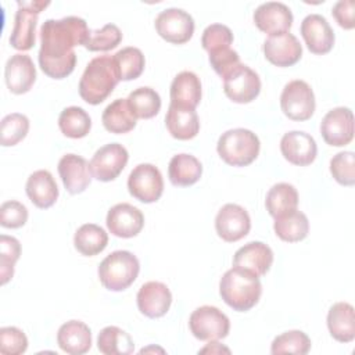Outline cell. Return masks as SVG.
<instances>
[{
	"label": "cell",
	"mask_w": 355,
	"mask_h": 355,
	"mask_svg": "<svg viewBox=\"0 0 355 355\" xmlns=\"http://www.w3.org/2000/svg\"><path fill=\"white\" fill-rule=\"evenodd\" d=\"M83 18L68 15L60 19H46L40 26L39 67L53 79H64L76 65L75 46L83 44L89 35Z\"/></svg>",
	"instance_id": "cell-1"
},
{
	"label": "cell",
	"mask_w": 355,
	"mask_h": 355,
	"mask_svg": "<svg viewBox=\"0 0 355 355\" xmlns=\"http://www.w3.org/2000/svg\"><path fill=\"white\" fill-rule=\"evenodd\" d=\"M119 82V73L112 55H97L86 65L79 80V96L87 104L103 103Z\"/></svg>",
	"instance_id": "cell-2"
},
{
	"label": "cell",
	"mask_w": 355,
	"mask_h": 355,
	"mask_svg": "<svg viewBox=\"0 0 355 355\" xmlns=\"http://www.w3.org/2000/svg\"><path fill=\"white\" fill-rule=\"evenodd\" d=\"M219 294L230 308L237 312H245L258 304L262 284L252 272L233 266L220 277Z\"/></svg>",
	"instance_id": "cell-3"
},
{
	"label": "cell",
	"mask_w": 355,
	"mask_h": 355,
	"mask_svg": "<svg viewBox=\"0 0 355 355\" xmlns=\"http://www.w3.org/2000/svg\"><path fill=\"white\" fill-rule=\"evenodd\" d=\"M261 141L258 136L244 128L229 129L220 135L216 143L219 157L232 166H247L259 154Z\"/></svg>",
	"instance_id": "cell-4"
},
{
	"label": "cell",
	"mask_w": 355,
	"mask_h": 355,
	"mask_svg": "<svg viewBox=\"0 0 355 355\" xmlns=\"http://www.w3.org/2000/svg\"><path fill=\"white\" fill-rule=\"evenodd\" d=\"M140 272L137 257L126 250H116L98 265L97 273L101 284L111 291H123L136 280Z\"/></svg>",
	"instance_id": "cell-5"
},
{
	"label": "cell",
	"mask_w": 355,
	"mask_h": 355,
	"mask_svg": "<svg viewBox=\"0 0 355 355\" xmlns=\"http://www.w3.org/2000/svg\"><path fill=\"white\" fill-rule=\"evenodd\" d=\"M49 4L50 1H17L18 10L10 35L11 47L19 51H28L35 46L37 17Z\"/></svg>",
	"instance_id": "cell-6"
},
{
	"label": "cell",
	"mask_w": 355,
	"mask_h": 355,
	"mask_svg": "<svg viewBox=\"0 0 355 355\" xmlns=\"http://www.w3.org/2000/svg\"><path fill=\"white\" fill-rule=\"evenodd\" d=\"M280 107L283 114L293 121L309 119L316 107L312 87L301 79L290 80L280 94Z\"/></svg>",
	"instance_id": "cell-7"
},
{
	"label": "cell",
	"mask_w": 355,
	"mask_h": 355,
	"mask_svg": "<svg viewBox=\"0 0 355 355\" xmlns=\"http://www.w3.org/2000/svg\"><path fill=\"white\" fill-rule=\"evenodd\" d=\"M191 334L201 341L225 338L230 330L229 318L216 306L202 305L194 309L189 318Z\"/></svg>",
	"instance_id": "cell-8"
},
{
	"label": "cell",
	"mask_w": 355,
	"mask_h": 355,
	"mask_svg": "<svg viewBox=\"0 0 355 355\" xmlns=\"http://www.w3.org/2000/svg\"><path fill=\"white\" fill-rule=\"evenodd\" d=\"M155 31L166 42L173 44H183L189 42L194 33V19L183 8L169 7L155 18Z\"/></svg>",
	"instance_id": "cell-9"
},
{
	"label": "cell",
	"mask_w": 355,
	"mask_h": 355,
	"mask_svg": "<svg viewBox=\"0 0 355 355\" xmlns=\"http://www.w3.org/2000/svg\"><path fill=\"white\" fill-rule=\"evenodd\" d=\"M128 190L130 196L141 202L158 201L164 191L161 171L153 164L136 165L128 176Z\"/></svg>",
	"instance_id": "cell-10"
},
{
	"label": "cell",
	"mask_w": 355,
	"mask_h": 355,
	"mask_svg": "<svg viewBox=\"0 0 355 355\" xmlns=\"http://www.w3.org/2000/svg\"><path fill=\"white\" fill-rule=\"evenodd\" d=\"M129 159L128 150L119 143H108L100 147L90 159L93 178L100 182H111L119 176Z\"/></svg>",
	"instance_id": "cell-11"
},
{
	"label": "cell",
	"mask_w": 355,
	"mask_h": 355,
	"mask_svg": "<svg viewBox=\"0 0 355 355\" xmlns=\"http://www.w3.org/2000/svg\"><path fill=\"white\" fill-rule=\"evenodd\" d=\"M223 92L233 103H251L261 92L259 75L241 62L223 79Z\"/></svg>",
	"instance_id": "cell-12"
},
{
	"label": "cell",
	"mask_w": 355,
	"mask_h": 355,
	"mask_svg": "<svg viewBox=\"0 0 355 355\" xmlns=\"http://www.w3.org/2000/svg\"><path fill=\"white\" fill-rule=\"evenodd\" d=\"M320 133L329 146L343 147L354 137V114L348 107L330 110L320 122Z\"/></svg>",
	"instance_id": "cell-13"
},
{
	"label": "cell",
	"mask_w": 355,
	"mask_h": 355,
	"mask_svg": "<svg viewBox=\"0 0 355 355\" xmlns=\"http://www.w3.org/2000/svg\"><path fill=\"white\" fill-rule=\"evenodd\" d=\"M215 229L222 240L234 243L248 234L251 229V218L241 205L229 202L218 211Z\"/></svg>",
	"instance_id": "cell-14"
},
{
	"label": "cell",
	"mask_w": 355,
	"mask_h": 355,
	"mask_svg": "<svg viewBox=\"0 0 355 355\" xmlns=\"http://www.w3.org/2000/svg\"><path fill=\"white\" fill-rule=\"evenodd\" d=\"M105 223L111 234L130 239L141 232L144 226V215L137 207L129 202H119L108 209Z\"/></svg>",
	"instance_id": "cell-15"
},
{
	"label": "cell",
	"mask_w": 355,
	"mask_h": 355,
	"mask_svg": "<svg viewBox=\"0 0 355 355\" xmlns=\"http://www.w3.org/2000/svg\"><path fill=\"white\" fill-rule=\"evenodd\" d=\"M262 49L265 58L276 67H291L297 64L302 55L300 40L290 32L268 36Z\"/></svg>",
	"instance_id": "cell-16"
},
{
	"label": "cell",
	"mask_w": 355,
	"mask_h": 355,
	"mask_svg": "<svg viewBox=\"0 0 355 355\" xmlns=\"http://www.w3.org/2000/svg\"><path fill=\"white\" fill-rule=\"evenodd\" d=\"M301 35L311 53L326 54L334 46V31L320 14H308L301 22Z\"/></svg>",
	"instance_id": "cell-17"
},
{
	"label": "cell",
	"mask_w": 355,
	"mask_h": 355,
	"mask_svg": "<svg viewBox=\"0 0 355 355\" xmlns=\"http://www.w3.org/2000/svg\"><path fill=\"white\" fill-rule=\"evenodd\" d=\"M280 151L290 164L306 166L315 161L318 146L309 133L302 130H290L284 133L280 140Z\"/></svg>",
	"instance_id": "cell-18"
},
{
	"label": "cell",
	"mask_w": 355,
	"mask_h": 355,
	"mask_svg": "<svg viewBox=\"0 0 355 355\" xmlns=\"http://www.w3.org/2000/svg\"><path fill=\"white\" fill-rule=\"evenodd\" d=\"M254 24L262 32L270 35L288 32L293 25V12L282 1H266L259 4L254 11Z\"/></svg>",
	"instance_id": "cell-19"
},
{
	"label": "cell",
	"mask_w": 355,
	"mask_h": 355,
	"mask_svg": "<svg viewBox=\"0 0 355 355\" xmlns=\"http://www.w3.org/2000/svg\"><path fill=\"white\" fill-rule=\"evenodd\" d=\"M58 175L62 180L64 187L71 194H79L86 190L92 182L90 162L78 154H65L60 158Z\"/></svg>",
	"instance_id": "cell-20"
},
{
	"label": "cell",
	"mask_w": 355,
	"mask_h": 355,
	"mask_svg": "<svg viewBox=\"0 0 355 355\" xmlns=\"http://www.w3.org/2000/svg\"><path fill=\"white\" fill-rule=\"evenodd\" d=\"M139 311L151 319L164 316L172 304L171 290L165 283L161 282H147L141 284L136 295Z\"/></svg>",
	"instance_id": "cell-21"
},
{
	"label": "cell",
	"mask_w": 355,
	"mask_h": 355,
	"mask_svg": "<svg viewBox=\"0 0 355 355\" xmlns=\"http://www.w3.org/2000/svg\"><path fill=\"white\" fill-rule=\"evenodd\" d=\"M4 79L8 90L14 94L29 92L36 80V67L28 54L11 55L4 67Z\"/></svg>",
	"instance_id": "cell-22"
},
{
	"label": "cell",
	"mask_w": 355,
	"mask_h": 355,
	"mask_svg": "<svg viewBox=\"0 0 355 355\" xmlns=\"http://www.w3.org/2000/svg\"><path fill=\"white\" fill-rule=\"evenodd\" d=\"M273 263L272 248L262 241H250L240 247L233 257V266L247 269L258 277L266 275Z\"/></svg>",
	"instance_id": "cell-23"
},
{
	"label": "cell",
	"mask_w": 355,
	"mask_h": 355,
	"mask_svg": "<svg viewBox=\"0 0 355 355\" xmlns=\"http://www.w3.org/2000/svg\"><path fill=\"white\" fill-rule=\"evenodd\" d=\"M165 125L172 137L178 140H190L197 136L200 130V119L196 108L182 107L176 104H169Z\"/></svg>",
	"instance_id": "cell-24"
},
{
	"label": "cell",
	"mask_w": 355,
	"mask_h": 355,
	"mask_svg": "<svg viewBox=\"0 0 355 355\" xmlns=\"http://www.w3.org/2000/svg\"><path fill=\"white\" fill-rule=\"evenodd\" d=\"M25 191L29 200L42 209L50 208L58 198L57 182L46 169H39L29 175L25 184Z\"/></svg>",
	"instance_id": "cell-25"
},
{
	"label": "cell",
	"mask_w": 355,
	"mask_h": 355,
	"mask_svg": "<svg viewBox=\"0 0 355 355\" xmlns=\"http://www.w3.org/2000/svg\"><path fill=\"white\" fill-rule=\"evenodd\" d=\"M57 344L67 354H86L92 347V331L80 320H68L57 331Z\"/></svg>",
	"instance_id": "cell-26"
},
{
	"label": "cell",
	"mask_w": 355,
	"mask_h": 355,
	"mask_svg": "<svg viewBox=\"0 0 355 355\" xmlns=\"http://www.w3.org/2000/svg\"><path fill=\"white\" fill-rule=\"evenodd\" d=\"M169 94L172 104L196 108L201 101V80L194 72L182 71L173 78Z\"/></svg>",
	"instance_id": "cell-27"
},
{
	"label": "cell",
	"mask_w": 355,
	"mask_h": 355,
	"mask_svg": "<svg viewBox=\"0 0 355 355\" xmlns=\"http://www.w3.org/2000/svg\"><path fill=\"white\" fill-rule=\"evenodd\" d=\"M327 329L330 336L340 343H351L355 338V315L349 302H336L327 312Z\"/></svg>",
	"instance_id": "cell-28"
},
{
	"label": "cell",
	"mask_w": 355,
	"mask_h": 355,
	"mask_svg": "<svg viewBox=\"0 0 355 355\" xmlns=\"http://www.w3.org/2000/svg\"><path fill=\"white\" fill-rule=\"evenodd\" d=\"M101 121L108 132L122 135L135 129L137 116L132 111L126 98H116L105 107L101 115Z\"/></svg>",
	"instance_id": "cell-29"
},
{
	"label": "cell",
	"mask_w": 355,
	"mask_h": 355,
	"mask_svg": "<svg viewBox=\"0 0 355 355\" xmlns=\"http://www.w3.org/2000/svg\"><path fill=\"white\" fill-rule=\"evenodd\" d=\"M202 175V165L198 158L191 154H176L171 158L168 165V176L172 184L187 187L200 180Z\"/></svg>",
	"instance_id": "cell-30"
},
{
	"label": "cell",
	"mask_w": 355,
	"mask_h": 355,
	"mask_svg": "<svg viewBox=\"0 0 355 355\" xmlns=\"http://www.w3.org/2000/svg\"><path fill=\"white\" fill-rule=\"evenodd\" d=\"M265 207L270 216L275 219L286 215L298 207V191L297 189L286 182L273 184L265 198Z\"/></svg>",
	"instance_id": "cell-31"
},
{
	"label": "cell",
	"mask_w": 355,
	"mask_h": 355,
	"mask_svg": "<svg viewBox=\"0 0 355 355\" xmlns=\"http://www.w3.org/2000/svg\"><path fill=\"white\" fill-rule=\"evenodd\" d=\"M273 230L276 236L283 241H301L309 233V220L304 212L294 209L286 215L276 218L273 223Z\"/></svg>",
	"instance_id": "cell-32"
},
{
	"label": "cell",
	"mask_w": 355,
	"mask_h": 355,
	"mask_svg": "<svg viewBox=\"0 0 355 355\" xmlns=\"http://www.w3.org/2000/svg\"><path fill=\"white\" fill-rule=\"evenodd\" d=\"M108 244L107 232L96 223H85L78 227L73 236V245L85 257L100 254Z\"/></svg>",
	"instance_id": "cell-33"
},
{
	"label": "cell",
	"mask_w": 355,
	"mask_h": 355,
	"mask_svg": "<svg viewBox=\"0 0 355 355\" xmlns=\"http://www.w3.org/2000/svg\"><path fill=\"white\" fill-rule=\"evenodd\" d=\"M97 348L104 355H129L135 351V343L121 327L107 326L98 333Z\"/></svg>",
	"instance_id": "cell-34"
},
{
	"label": "cell",
	"mask_w": 355,
	"mask_h": 355,
	"mask_svg": "<svg viewBox=\"0 0 355 355\" xmlns=\"http://www.w3.org/2000/svg\"><path fill=\"white\" fill-rule=\"evenodd\" d=\"M58 128L67 137L82 139L92 129V118L82 107L71 105L61 111L58 116Z\"/></svg>",
	"instance_id": "cell-35"
},
{
	"label": "cell",
	"mask_w": 355,
	"mask_h": 355,
	"mask_svg": "<svg viewBox=\"0 0 355 355\" xmlns=\"http://www.w3.org/2000/svg\"><path fill=\"white\" fill-rule=\"evenodd\" d=\"M128 103L137 118L150 119L161 110V97L158 92L148 86H140L129 93Z\"/></svg>",
	"instance_id": "cell-36"
},
{
	"label": "cell",
	"mask_w": 355,
	"mask_h": 355,
	"mask_svg": "<svg viewBox=\"0 0 355 355\" xmlns=\"http://www.w3.org/2000/svg\"><path fill=\"white\" fill-rule=\"evenodd\" d=\"M114 61L119 73V80H132L139 78L146 65L144 54L140 49L128 46L118 50L114 55Z\"/></svg>",
	"instance_id": "cell-37"
},
{
	"label": "cell",
	"mask_w": 355,
	"mask_h": 355,
	"mask_svg": "<svg viewBox=\"0 0 355 355\" xmlns=\"http://www.w3.org/2000/svg\"><path fill=\"white\" fill-rule=\"evenodd\" d=\"M311 349V338L301 330H288L272 341L270 352L277 354H298L305 355Z\"/></svg>",
	"instance_id": "cell-38"
},
{
	"label": "cell",
	"mask_w": 355,
	"mask_h": 355,
	"mask_svg": "<svg viewBox=\"0 0 355 355\" xmlns=\"http://www.w3.org/2000/svg\"><path fill=\"white\" fill-rule=\"evenodd\" d=\"M122 40V32L115 24H105L100 29H90L83 46L89 51H108Z\"/></svg>",
	"instance_id": "cell-39"
},
{
	"label": "cell",
	"mask_w": 355,
	"mask_h": 355,
	"mask_svg": "<svg viewBox=\"0 0 355 355\" xmlns=\"http://www.w3.org/2000/svg\"><path fill=\"white\" fill-rule=\"evenodd\" d=\"M28 132H29V119L26 115L19 112L7 114L1 119L0 143L4 147L15 146L26 137Z\"/></svg>",
	"instance_id": "cell-40"
},
{
	"label": "cell",
	"mask_w": 355,
	"mask_h": 355,
	"mask_svg": "<svg viewBox=\"0 0 355 355\" xmlns=\"http://www.w3.org/2000/svg\"><path fill=\"white\" fill-rule=\"evenodd\" d=\"M21 255V243L7 234L0 236V283L6 284L14 276V265Z\"/></svg>",
	"instance_id": "cell-41"
},
{
	"label": "cell",
	"mask_w": 355,
	"mask_h": 355,
	"mask_svg": "<svg viewBox=\"0 0 355 355\" xmlns=\"http://www.w3.org/2000/svg\"><path fill=\"white\" fill-rule=\"evenodd\" d=\"M330 173L343 186L355 184V154L340 151L330 159Z\"/></svg>",
	"instance_id": "cell-42"
},
{
	"label": "cell",
	"mask_w": 355,
	"mask_h": 355,
	"mask_svg": "<svg viewBox=\"0 0 355 355\" xmlns=\"http://www.w3.org/2000/svg\"><path fill=\"white\" fill-rule=\"evenodd\" d=\"M233 43V32L229 26L223 24H211L208 25L201 36V44L204 50L209 53L229 49Z\"/></svg>",
	"instance_id": "cell-43"
},
{
	"label": "cell",
	"mask_w": 355,
	"mask_h": 355,
	"mask_svg": "<svg viewBox=\"0 0 355 355\" xmlns=\"http://www.w3.org/2000/svg\"><path fill=\"white\" fill-rule=\"evenodd\" d=\"M28 348L26 334L15 326L0 329V352L4 355H19Z\"/></svg>",
	"instance_id": "cell-44"
},
{
	"label": "cell",
	"mask_w": 355,
	"mask_h": 355,
	"mask_svg": "<svg viewBox=\"0 0 355 355\" xmlns=\"http://www.w3.org/2000/svg\"><path fill=\"white\" fill-rule=\"evenodd\" d=\"M28 220V208L17 201H4L0 207V225L7 229H18Z\"/></svg>",
	"instance_id": "cell-45"
},
{
	"label": "cell",
	"mask_w": 355,
	"mask_h": 355,
	"mask_svg": "<svg viewBox=\"0 0 355 355\" xmlns=\"http://www.w3.org/2000/svg\"><path fill=\"white\" fill-rule=\"evenodd\" d=\"M208 60H209V64L214 68V71L222 79H225L234 68H237L241 64L239 53L230 47L209 53Z\"/></svg>",
	"instance_id": "cell-46"
},
{
	"label": "cell",
	"mask_w": 355,
	"mask_h": 355,
	"mask_svg": "<svg viewBox=\"0 0 355 355\" xmlns=\"http://www.w3.org/2000/svg\"><path fill=\"white\" fill-rule=\"evenodd\" d=\"M354 1L352 0H338L333 8L331 14L337 24L344 28V29H352L355 26V19H354Z\"/></svg>",
	"instance_id": "cell-47"
},
{
	"label": "cell",
	"mask_w": 355,
	"mask_h": 355,
	"mask_svg": "<svg viewBox=\"0 0 355 355\" xmlns=\"http://www.w3.org/2000/svg\"><path fill=\"white\" fill-rule=\"evenodd\" d=\"M200 352H201V354H202V352H211V354L226 352V354H229L230 349L226 348V347H223V345H220V344L218 343V340H212V341H209V344H208L207 347H204L202 349H200Z\"/></svg>",
	"instance_id": "cell-48"
}]
</instances>
